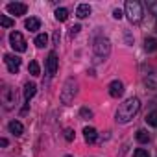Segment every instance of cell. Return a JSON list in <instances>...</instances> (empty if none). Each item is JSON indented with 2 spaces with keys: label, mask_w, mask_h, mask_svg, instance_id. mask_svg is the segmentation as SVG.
<instances>
[{
  "label": "cell",
  "mask_w": 157,
  "mask_h": 157,
  "mask_svg": "<svg viewBox=\"0 0 157 157\" xmlns=\"http://www.w3.org/2000/svg\"><path fill=\"white\" fill-rule=\"evenodd\" d=\"M139 109H140L139 98H128L126 102L120 104V107L117 111V122L118 124H128L129 120H133V117L139 113Z\"/></svg>",
  "instance_id": "obj_1"
},
{
  "label": "cell",
  "mask_w": 157,
  "mask_h": 157,
  "mask_svg": "<svg viewBox=\"0 0 157 157\" xmlns=\"http://www.w3.org/2000/svg\"><path fill=\"white\" fill-rule=\"evenodd\" d=\"M126 15H128L129 22L139 24L142 21V4L139 0H128L126 2Z\"/></svg>",
  "instance_id": "obj_2"
},
{
  "label": "cell",
  "mask_w": 157,
  "mask_h": 157,
  "mask_svg": "<svg viewBox=\"0 0 157 157\" xmlns=\"http://www.w3.org/2000/svg\"><path fill=\"white\" fill-rule=\"evenodd\" d=\"M94 56H96V61H100V59H105L107 56H109V52H111V43H109V39H105V37H98L96 41H94Z\"/></svg>",
  "instance_id": "obj_3"
},
{
  "label": "cell",
  "mask_w": 157,
  "mask_h": 157,
  "mask_svg": "<svg viewBox=\"0 0 157 157\" xmlns=\"http://www.w3.org/2000/svg\"><path fill=\"white\" fill-rule=\"evenodd\" d=\"M76 82L72 80V78H70V80H67L65 82V85H63V91H61V102L65 104V105H68L72 100H74V96H76Z\"/></svg>",
  "instance_id": "obj_4"
},
{
  "label": "cell",
  "mask_w": 157,
  "mask_h": 157,
  "mask_svg": "<svg viewBox=\"0 0 157 157\" xmlns=\"http://www.w3.org/2000/svg\"><path fill=\"white\" fill-rule=\"evenodd\" d=\"M10 43L15 52H26V39L22 37L21 32H11L10 33Z\"/></svg>",
  "instance_id": "obj_5"
},
{
  "label": "cell",
  "mask_w": 157,
  "mask_h": 157,
  "mask_svg": "<svg viewBox=\"0 0 157 157\" xmlns=\"http://www.w3.org/2000/svg\"><path fill=\"white\" fill-rule=\"evenodd\" d=\"M4 63H6V67H8V70L11 72V74H17L19 72V68H21V57L19 56H13V54H6L4 56Z\"/></svg>",
  "instance_id": "obj_6"
},
{
  "label": "cell",
  "mask_w": 157,
  "mask_h": 157,
  "mask_svg": "<svg viewBox=\"0 0 157 157\" xmlns=\"http://www.w3.org/2000/svg\"><path fill=\"white\" fill-rule=\"evenodd\" d=\"M6 10H8L11 15H15V17H21V15H26V11H28V6H26V4H22V2H10V4L6 6Z\"/></svg>",
  "instance_id": "obj_7"
},
{
  "label": "cell",
  "mask_w": 157,
  "mask_h": 157,
  "mask_svg": "<svg viewBox=\"0 0 157 157\" xmlns=\"http://www.w3.org/2000/svg\"><path fill=\"white\" fill-rule=\"evenodd\" d=\"M57 65H59V59H57L56 52H50L48 57H46V72H48V76H54L57 72Z\"/></svg>",
  "instance_id": "obj_8"
},
{
  "label": "cell",
  "mask_w": 157,
  "mask_h": 157,
  "mask_svg": "<svg viewBox=\"0 0 157 157\" xmlns=\"http://www.w3.org/2000/svg\"><path fill=\"white\" fill-rule=\"evenodd\" d=\"M2 100H4V104H6V109H11L13 104H15V100H17V94H15L10 87H4V91H2Z\"/></svg>",
  "instance_id": "obj_9"
},
{
  "label": "cell",
  "mask_w": 157,
  "mask_h": 157,
  "mask_svg": "<svg viewBox=\"0 0 157 157\" xmlns=\"http://www.w3.org/2000/svg\"><path fill=\"white\" fill-rule=\"evenodd\" d=\"M107 89H109V94H111L113 98H120V96L124 94V85H122V82H118V80L111 82Z\"/></svg>",
  "instance_id": "obj_10"
},
{
  "label": "cell",
  "mask_w": 157,
  "mask_h": 157,
  "mask_svg": "<svg viewBox=\"0 0 157 157\" xmlns=\"http://www.w3.org/2000/svg\"><path fill=\"white\" fill-rule=\"evenodd\" d=\"M24 26H26L28 32H37V30L41 28V21H39L37 17H30V19H26Z\"/></svg>",
  "instance_id": "obj_11"
},
{
  "label": "cell",
  "mask_w": 157,
  "mask_h": 157,
  "mask_svg": "<svg viewBox=\"0 0 157 157\" xmlns=\"http://www.w3.org/2000/svg\"><path fill=\"white\" fill-rule=\"evenodd\" d=\"M83 137H85V142L93 144V142H96V139H98V131H96L94 128H85V129H83Z\"/></svg>",
  "instance_id": "obj_12"
},
{
  "label": "cell",
  "mask_w": 157,
  "mask_h": 157,
  "mask_svg": "<svg viewBox=\"0 0 157 157\" xmlns=\"http://www.w3.org/2000/svg\"><path fill=\"white\" fill-rule=\"evenodd\" d=\"M35 93H37V85L35 83H26L24 85V100L26 102H30L35 96Z\"/></svg>",
  "instance_id": "obj_13"
},
{
  "label": "cell",
  "mask_w": 157,
  "mask_h": 157,
  "mask_svg": "<svg viewBox=\"0 0 157 157\" xmlns=\"http://www.w3.org/2000/svg\"><path fill=\"white\" fill-rule=\"evenodd\" d=\"M89 15H91V6L89 4H80L78 6V10H76V17L78 19H85Z\"/></svg>",
  "instance_id": "obj_14"
},
{
  "label": "cell",
  "mask_w": 157,
  "mask_h": 157,
  "mask_svg": "<svg viewBox=\"0 0 157 157\" xmlns=\"http://www.w3.org/2000/svg\"><path fill=\"white\" fill-rule=\"evenodd\" d=\"M10 131H11L13 135H22L24 126H22L19 120H11V122H10Z\"/></svg>",
  "instance_id": "obj_15"
},
{
  "label": "cell",
  "mask_w": 157,
  "mask_h": 157,
  "mask_svg": "<svg viewBox=\"0 0 157 157\" xmlns=\"http://www.w3.org/2000/svg\"><path fill=\"white\" fill-rule=\"evenodd\" d=\"M144 50H146V52H155V50H157V39L148 37V39L144 41Z\"/></svg>",
  "instance_id": "obj_16"
},
{
  "label": "cell",
  "mask_w": 157,
  "mask_h": 157,
  "mask_svg": "<svg viewBox=\"0 0 157 157\" xmlns=\"http://www.w3.org/2000/svg\"><path fill=\"white\" fill-rule=\"evenodd\" d=\"M135 137H137V140H139L140 144H146V142H150V133H148L146 129H139Z\"/></svg>",
  "instance_id": "obj_17"
},
{
  "label": "cell",
  "mask_w": 157,
  "mask_h": 157,
  "mask_svg": "<svg viewBox=\"0 0 157 157\" xmlns=\"http://www.w3.org/2000/svg\"><path fill=\"white\" fill-rule=\"evenodd\" d=\"M67 19H68V11H67L65 8H57V10H56V21L65 22Z\"/></svg>",
  "instance_id": "obj_18"
},
{
  "label": "cell",
  "mask_w": 157,
  "mask_h": 157,
  "mask_svg": "<svg viewBox=\"0 0 157 157\" xmlns=\"http://www.w3.org/2000/svg\"><path fill=\"white\" fill-rule=\"evenodd\" d=\"M48 44V35L46 33H39L37 37H35V46L37 48H43V46H46Z\"/></svg>",
  "instance_id": "obj_19"
},
{
  "label": "cell",
  "mask_w": 157,
  "mask_h": 157,
  "mask_svg": "<svg viewBox=\"0 0 157 157\" xmlns=\"http://www.w3.org/2000/svg\"><path fill=\"white\" fill-rule=\"evenodd\" d=\"M144 83L150 87V89H157V74H148Z\"/></svg>",
  "instance_id": "obj_20"
},
{
  "label": "cell",
  "mask_w": 157,
  "mask_h": 157,
  "mask_svg": "<svg viewBox=\"0 0 157 157\" xmlns=\"http://www.w3.org/2000/svg\"><path fill=\"white\" fill-rule=\"evenodd\" d=\"M28 72H30L32 76H39V74H41L39 63H37V61H30V65H28Z\"/></svg>",
  "instance_id": "obj_21"
},
{
  "label": "cell",
  "mask_w": 157,
  "mask_h": 157,
  "mask_svg": "<svg viewBox=\"0 0 157 157\" xmlns=\"http://www.w3.org/2000/svg\"><path fill=\"white\" fill-rule=\"evenodd\" d=\"M146 122L151 126V128H157V111H151L146 115Z\"/></svg>",
  "instance_id": "obj_22"
},
{
  "label": "cell",
  "mask_w": 157,
  "mask_h": 157,
  "mask_svg": "<svg viewBox=\"0 0 157 157\" xmlns=\"http://www.w3.org/2000/svg\"><path fill=\"white\" fill-rule=\"evenodd\" d=\"M0 24H2L4 28H11L15 22H13V19H10V17H6V15H0Z\"/></svg>",
  "instance_id": "obj_23"
},
{
  "label": "cell",
  "mask_w": 157,
  "mask_h": 157,
  "mask_svg": "<svg viewBox=\"0 0 157 157\" xmlns=\"http://www.w3.org/2000/svg\"><path fill=\"white\" fill-rule=\"evenodd\" d=\"M133 157H150V153H148L144 148H137L135 153H133Z\"/></svg>",
  "instance_id": "obj_24"
},
{
  "label": "cell",
  "mask_w": 157,
  "mask_h": 157,
  "mask_svg": "<svg viewBox=\"0 0 157 157\" xmlns=\"http://www.w3.org/2000/svg\"><path fill=\"white\" fill-rule=\"evenodd\" d=\"M80 117H82V118H91V117H93V111H91V109H87V107H82Z\"/></svg>",
  "instance_id": "obj_25"
},
{
  "label": "cell",
  "mask_w": 157,
  "mask_h": 157,
  "mask_svg": "<svg viewBox=\"0 0 157 157\" xmlns=\"http://www.w3.org/2000/svg\"><path fill=\"white\" fill-rule=\"evenodd\" d=\"M82 30V26L80 24H76V26H72L70 28V32H68V37H74V35H78V32Z\"/></svg>",
  "instance_id": "obj_26"
},
{
  "label": "cell",
  "mask_w": 157,
  "mask_h": 157,
  "mask_svg": "<svg viewBox=\"0 0 157 157\" xmlns=\"http://www.w3.org/2000/svg\"><path fill=\"white\" fill-rule=\"evenodd\" d=\"M146 6H148V10H150L153 15H157V0H155V2H148Z\"/></svg>",
  "instance_id": "obj_27"
},
{
  "label": "cell",
  "mask_w": 157,
  "mask_h": 157,
  "mask_svg": "<svg viewBox=\"0 0 157 157\" xmlns=\"http://www.w3.org/2000/svg\"><path fill=\"white\" fill-rule=\"evenodd\" d=\"M65 139L67 140H72L74 139V131L72 129H65Z\"/></svg>",
  "instance_id": "obj_28"
},
{
  "label": "cell",
  "mask_w": 157,
  "mask_h": 157,
  "mask_svg": "<svg viewBox=\"0 0 157 157\" xmlns=\"http://www.w3.org/2000/svg\"><path fill=\"white\" fill-rule=\"evenodd\" d=\"M113 17L120 21V19H122V10H115V11H113Z\"/></svg>",
  "instance_id": "obj_29"
},
{
  "label": "cell",
  "mask_w": 157,
  "mask_h": 157,
  "mask_svg": "<svg viewBox=\"0 0 157 157\" xmlns=\"http://www.w3.org/2000/svg\"><path fill=\"white\" fill-rule=\"evenodd\" d=\"M54 43H56V44L59 43V32H56V33H54Z\"/></svg>",
  "instance_id": "obj_30"
},
{
  "label": "cell",
  "mask_w": 157,
  "mask_h": 157,
  "mask_svg": "<svg viewBox=\"0 0 157 157\" xmlns=\"http://www.w3.org/2000/svg\"><path fill=\"white\" fill-rule=\"evenodd\" d=\"M0 146H8V139H0Z\"/></svg>",
  "instance_id": "obj_31"
},
{
  "label": "cell",
  "mask_w": 157,
  "mask_h": 157,
  "mask_svg": "<svg viewBox=\"0 0 157 157\" xmlns=\"http://www.w3.org/2000/svg\"><path fill=\"white\" fill-rule=\"evenodd\" d=\"M65 157H72V155H65Z\"/></svg>",
  "instance_id": "obj_32"
}]
</instances>
